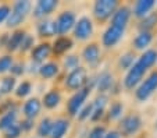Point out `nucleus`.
I'll use <instances>...</instances> for the list:
<instances>
[{
    "instance_id": "1",
    "label": "nucleus",
    "mask_w": 157,
    "mask_h": 138,
    "mask_svg": "<svg viewBox=\"0 0 157 138\" xmlns=\"http://www.w3.org/2000/svg\"><path fill=\"white\" fill-rule=\"evenodd\" d=\"M31 9H32L31 2H27V0H18V2H15L13 9H11V13H10L9 18H7L6 25L9 28L18 27V25L27 18V15H28V13L31 11Z\"/></svg>"
},
{
    "instance_id": "2",
    "label": "nucleus",
    "mask_w": 157,
    "mask_h": 138,
    "mask_svg": "<svg viewBox=\"0 0 157 138\" xmlns=\"http://www.w3.org/2000/svg\"><path fill=\"white\" fill-rule=\"evenodd\" d=\"M117 6H118V3L116 0H98L93 6V14L98 20L103 21L116 13Z\"/></svg>"
},
{
    "instance_id": "3",
    "label": "nucleus",
    "mask_w": 157,
    "mask_h": 138,
    "mask_svg": "<svg viewBox=\"0 0 157 138\" xmlns=\"http://www.w3.org/2000/svg\"><path fill=\"white\" fill-rule=\"evenodd\" d=\"M88 81V74L83 67H77L68 74V77L65 78V85L67 88L72 91H79Z\"/></svg>"
},
{
    "instance_id": "4",
    "label": "nucleus",
    "mask_w": 157,
    "mask_h": 138,
    "mask_svg": "<svg viewBox=\"0 0 157 138\" xmlns=\"http://www.w3.org/2000/svg\"><path fill=\"white\" fill-rule=\"evenodd\" d=\"M157 89V71H153L136 89V98L139 101H146Z\"/></svg>"
},
{
    "instance_id": "5",
    "label": "nucleus",
    "mask_w": 157,
    "mask_h": 138,
    "mask_svg": "<svg viewBox=\"0 0 157 138\" xmlns=\"http://www.w3.org/2000/svg\"><path fill=\"white\" fill-rule=\"evenodd\" d=\"M145 73H146V69L139 63V61L133 63V66L128 70V74L124 80V85L127 88H129V89H132L135 85H138L140 82V80H142Z\"/></svg>"
},
{
    "instance_id": "6",
    "label": "nucleus",
    "mask_w": 157,
    "mask_h": 138,
    "mask_svg": "<svg viewBox=\"0 0 157 138\" xmlns=\"http://www.w3.org/2000/svg\"><path fill=\"white\" fill-rule=\"evenodd\" d=\"M93 32V24L90 21V18L88 17H81L77 22H75V28H74V35L77 39L79 41H85L89 36L92 35Z\"/></svg>"
},
{
    "instance_id": "7",
    "label": "nucleus",
    "mask_w": 157,
    "mask_h": 138,
    "mask_svg": "<svg viewBox=\"0 0 157 138\" xmlns=\"http://www.w3.org/2000/svg\"><path fill=\"white\" fill-rule=\"evenodd\" d=\"M75 14L72 11H64L59 15V18L56 20V30L57 34L64 35L67 34L72 27H75Z\"/></svg>"
},
{
    "instance_id": "8",
    "label": "nucleus",
    "mask_w": 157,
    "mask_h": 138,
    "mask_svg": "<svg viewBox=\"0 0 157 138\" xmlns=\"http://www.w3.org/2000/svg\"><path fill=\"white\" fill-rule=\"evenodd\" d=\"M89 92H90V88L85 87V88H82V89L77 91V92L74 93V96L70 99L68 105H67L70 113H71V114L79 113V109L82 108V105H83V102L86 101V98H88Z\"/></svg>"
},
{
    "instance_id": "9",
    "label": "nucleus",
    "mask_w": 157,
    "mask_h": 138,
    "mask_svg": "<svg viewBox=\"0 0 157 138\" xmlns=\"http://www.w3.org/2000/svg\"><path fill=\"white\" fill-rule=\"evenodd\" d=\"M140 126H142V121H140L139 116H136V114H131V116L124 117L122 121H121V124H120L121 131H122L124 135L135 134V132L140 128Z\"/></svg>"
},
{
    "instance_id": "10",
    "label": "nucleus",
    "mask_w": 157,
    "mask_h": 138,
    "mask_svg": "<svg viewBox=\"0 0 157 138\" xmlns=\"http://www.w3.org/2000/svg\"><path fill=\"white\" fill-rule=\"evenodd\" d=\"M122 35H124V30H120L117 27L110 25L106 30V32L103 34V38H101L103 45L106 48H113V46H116L120 42V39L122 38Z\"/></svg>"
},
{
    "instance_id": "11",
    "label": "nucleus",
    "mask_w": 157,
    "mask_h": 138,
    "mask_svg": "<svg viewBox=\"0 0 157 138\" xmlns=\"http://www.w3.org/2000/svg\"><path fill=\"white\" fill-rule=\"evenodd\" d=\"M129 17H131L129 7H127V6L120 7V9L116 10V13L111 17V25L120 28V30H125L128 21H129Z\"/></svg>"
},
{
    "instance_id": "12",
    "label": "nucleus",
    "mask_w": 157,
    "mask_h": 138,
    "mask_svg": "<svg viewBox=\"0 0 157 138\" xmlns=\"http://www.w3.org/2000/svg\"><path fill=\"white\" fill-rule=\"evenodd\" d=\"M56 9H57L56 0H40V2H38L35 10H33V15L35 17H44V15L53 13Z\"/></svg>"
},
{
    "instance_id": "13",
    "label": "nucleus",
    "mask_w": 157,
    "mask_h": 138,
    "mask_svg": "<svg viewBox=\"0 0 157 138\" xmlns=\"http://www.w3.org/2000/svg\"><path fill=\"white\" fill-rule=\"evenodd\" d=\"M82 56L85 59L86 63H89L90 66H96L100 60V50H99V46L96 43H90L88 45L82 52Z\"/></svg>"
},
{
    "instance_id": "14",
    "label": "nucleus",
    "mask_w": 157,
    "mask_h": 138,
    "mask_svg": "<svg viewBox=\"0 0 157 138\" xmlns=\"http://www.w3.org/2000/svg\"><path fill=\"white\" fill-rule=\"evenodd\" d=\"M22 112H24V116L27 119L33 120L40 112V102H39L38 98H32V99L27 101L24 108H22Z\"/></svg>"
},
{
    "instance_id": "15",
    "label": "nucleus",
    "mask_w": 157,
    "mask_h": 138,
    "mask_svg": "<svg viewBox=\"0 0 157 138\" xmlns=\"http://www.w3.org/2000/svg\"><path fill=\"white\" fill-rule=\"evenodd\" d=\"M68 127L70 123L65 119H59L53 123L52 126V132H50V137L52 138H63L65 135V132L68 131Z\"/></svg>"
},
{
    "instance_id": "16",
    "label": "nucleus",
    "mask_w": 157,
    "mask_h": 138,
    "mask_svg": "<svg viewBox=\"0 0 157 138\" xmlns=\"http://www.w3.org/2000/svg\"><path fill=\"white\" fill-rule=\"evenodd\" d=\"M50 54V45L49 43H40L32 49V60L33 61H43Z\"/></svg>"
},
{
    "instance_id": "17",
    "label": "nucleus",
    "mask_w": 157,
    "mask_h": 138,
    "mask_svg": "<svg viewBox=\"0 0 157 138\" xmlns=\"http://www.w3.org/2000/svg\"><path fill=\"white\" fill-rule=\"evenodd\" d=\"M154 7L153 0H139L133 7V14L136 17H146L147 13Z\"/></svg>"
},
{
    "instance_id": "18",
    "label": "nucleus",
    "mask_w": 157,
    "mask_h": 138,
    "mask_svg": "<svg viewBox=\"0 0 157 138\" xmlns=\"http://www.w3.org/2000/svg\"><path fill=\"white\" fill-rule=\"evenodd\" d=\"M38 34L40 36H52L57 34L56 30V21H50V20H43L38 24Z\"/></svg>"
},
{
    "instance_id": "19",
    "label": "nucleus",
    "mask_w": 157,
    "mask_h": 138,
    "mask_svg": "<svg viewBox=\"0 0 157 138\" xmlns=\"http://www.w3.org/2000/svg\"><path fill=\"white\" fill-rule=\"evenodd\" d=\"M151 41H153V35L150 32H147V31H142L136 38L133 39V46L139 49V50H142V49H146L150 45Z\"/></svg>"
},
{
    "instance_id": "20",
    "label": "nucleus",
    "mask_w": 157,
    "mask_h": 138,
    "mask_svg": "<svg viewBox=\"0 0 157 138\" xmlns=\"http://www.w3.org/2000/svg\"><path fill=\"white\" fill-rule=\"evenodd\" d=\"M61 101V95L59 93V91H49L46 95L43 96V105L48 109H54Z\"/></svg>"
},
{
    "instance_id": "21",
    "label": "nucleus",
    "mask_w": 157,
    "mask_h": 138,
    "mask_svg": "<svg viewBox=\"0 0 157 138\" xmlns=\"http://www.w3.org/2000/svg\"><path fill=\"white\" fill-rule=\"evenodd\" d=\"M96 85H98V89L100 91V92L109 91L110 88L113 87V77H111V74L107 71L101 73V74L99 75L98 81H96Z\"/></svg>"
},
{
    "instance_id": "22",
    "label": "nucleus",
    "mask_w": 157,
    "mask_h": 138,
    "mask_svg": "<svg viewBox=\"0 0 157 138\" xmlns=\"http://www.w3.org/2000/svg\"><path fill=\"white\" fill-rule=\"evenodd\" d=\"M71 48H72V41L70 38H65V36H61V38L56 39L53 43V50H54V53H57V54L64 53V52H67Z\"/></svg>"
},
{
    "instance_id": "23",
    "label": "nucleus",
    "mask_w": 157,
    "mask_h": 138,
    "mask_svg": "<svg viewBox=\"0 0 157 138\" xmlns=\"http://www.w3.org/2000/svg\"><path fill=\"white\" fill-rule=\"evenodd\" d=\"M138 61H139V63L142 64L146 70L150 69V67L157 61V50H153V49L146 50L145 53L139 57V60H138Z\"/></svg>"
},
{
    "instance_id": "24",
    "label": "nucleus",
    "mask_w": 157,
    "mask_h": 138,
    "mask_svg": "<svg viewBox=\"0 0 157 138\" xmlns=\"http://www.w3.org/2000/svg\"><path fill=\"white\" fill-rule=\"evenodd\" d=\"M15 120H17V110H11L2 114L0 116V131H4L13 124H15Z\"/></svg>"
},
{
    "instance_id": "25",
    "label": "nucleus",
    "mask_w": 157,
    "mask_h": 138,
    "mask_svg": "<svg viewBox=\"0 0 157 138\" xmlns=\"http://www.w3.org/2000/svg\"><path fill=\"white\" fill-rule=\"evenodd\" d=\"M24 36H25L24 31H15V32L9 38V41H7V45H6L7 49L11 52L15 50V49H18L21 46V42H22Z\"/></svg>"
},
{
    "instance_id": "26",
    "label": "nucleus",
    "mask_w": 157,
    "mask_h": 138,
    "mask_svg": "<svg viewBox=\"0 0 157 138\" xmlns=\"http://www.w3.org/2000/svg\"><path fill=\"white\" fill-rule=\"evenodd\" d=\"M156 25H157V13H151V14H147L146 17H143V20L139 24V30L140 32L142 31H147L149 32V30H151Z\"/></svg>"
},
{
    "instance_id": "27",
    "label": "nucleus",
    "mask_w": 157,
    "mask_h": 138,
    "mask_svg": "<svg viewBox=\"0 0 157 138\" xmlns=\"http://www.w3.org/2000/svg\"><path fill=\"white\" fill-rule=\"evenodd\" d=\"M39 73L43 78H53L59 73V66L56 63H46L39 67Z\"/></svg>"
},
{
    "instance_id": "28",
    "label": "nucleus",
    "mask_w": 157,
    "mask_h": 138,
    "mask_svg": "<svg viewBox=\"0 0 157 138\" xmlns=\"http://www.w3.org/2000/svg\"><path fill=\"white\" fill-rule=\"evenodd\" d=\"M52 126H53V121L50 120V119H43V120L40 121V124L38 126V135L40 138H46L50 135L52 132Z\"/></svg>"
},
{
    "instance_id": "29",
    "label": "nucleus",
    "mask_w": 157,
    "mask_h": 138,
    "mask_svg": "<svg viewBox=\"0 0 157 138\" xmlns=\"http://www.w3.org/2000/svg\"><path fill=\"white\" fill-rule=\"evenodd\" d=\"M15 87V78L14 77H4L0 82V93L2 95H7L10 93Z\"/></svg>"
},
{
    "instance_id": "30",
    "label": "nucleus",
    "mask_w": 157,
    "mask_h": 138,
    "mask_svg": "<svg viewBox=\"0 0 157 138\" xmlns=\"http://www.w3.org/2000/svg\"><path fill=\"white\" fill-rule=\"evenodd\" d=\"M31 89H32V87H31V82L24 81V82H21V84L17 87V89H15V95H17L18 98H24V96L29 95Z\"/></svg>"
},
{
    "instance_id": "31",
    "label": "nucleus",
    "mask_w": 157,
    "mask_h": 138,
    "mask_svg": "<svg viewBox=\"0 0 157 138\" xmlns=\"http://www.w3.org/2000/svg\"><path fill=\"white\" fill-rule=\"evenodd\" d=\"M13 66V57L9 54H4V56L0 57V74H3L6 71H10Z\"/></svg>"
},
{
    "instance_id": "32",
    "label": "nucleus",
    "mask_w": 157,
    "mask_h": 138,
    "mask_svg": "<svg viewBox=\"0 0 157 138\" xmlns=\"http://www.w3.org/2000/svg\"><path fill=\"white\" fill-rule=\"evenodd\" d=\"M118 64L122 70H127V69L129 70L131 67L133 66V54L132 53H125L124 56H121Z\"/></svg>"
},
{
    "instance_id": "33",
    "label": "nucleus",
    "mask_w": 157,
    "mask_h": 138,
    "mask_svg": "<svg viewBox=\"0 0 157 138\" xmlns=\"http://www.w3.org/2000/svg\"><path fill=\"white\" fill-rule=\"evenodd\" d=\"M122 110H124V106H122L120 102H114L113 105L110 106L109 117H110V119H117V117L121 116Z\"/></svg>"
},
{
    "instance_id": "34",
    "label": "nucleus",
    "mask_w": 157,
    "mask_h": 138,
    "mask_svg": "<svg viewBox=\"0 0 157 138\" xmlns=\"http://www.w3.org/2000/svg\"><path fill=\"white\" fill-rule=\"evenodd\" d=\"M78 64H79V59H78L75 54H70V56L65 57V60H64V66L65 69H68V70H75L78 67Z\"/></svg>"
},
{
    "instance_id": "35",
    "label": "nucleus",
    "mask_w": 157,
    "mask_h": 138,
    "mask_svg": "<svg viewBox=\"0 0 157 138\" xmlns=\"http://www.w3.org/2000/svg\"><path fill=\"white\" fill-rule=\"evenodd\" d=\"M21 134V128L17 124H13L7 130H4V138H18Z\"/></svg>"
},
{
    "instance_id": "36",
    "label": "nucleus",
    "mask_w": 157,
    "mask_h": 138,
    "mask_svg": "<svg viewBox=\"0 0 157 138\" xmlns=\"http://www.w3.org/2000/svg\"><path fill=\"white\" fill-rule=\"evenodd\" d=\"M92 113H93V103H89V105H86L85 108L79 112L78 119H79V120H85L89 116H92Z\"/></svg>"
},
{
    "instance_id": "37",
    "label": "nucleus",
    "mask_w": 157,
    "mask_h": 138,
    "mask_svg": "<svg viewBox=\"0 0 157 138\" xmlns=\"http://www.w3.org/2000/svg\"><path fill=\"white\" fill-rule=\"evenodd\" d=\"M32 45H33V38L31 35H27V34H25L24 39H22V42H21L20 49L22 52H27V50H29V49L32 48Z\"/></svg>"
},
{
    "instance_id": "38",
    "label": "nucleus",
    "mask_w": 157,
    "mask_h": 138,
    "mask_svg": "<svg viewBox=\"0 0 157 138\" xmlns=\"http://www.w3.org/2000/svg\"><path fill=\"white\" fill-rule=\"evenodd\" d=\"M107 101L109 99H107L106 95H99L95 99V102H93V109H101V110H104V108L107 105Z\"/></svg>"
},
{
    "instance_id": "39",
    "label": "nucleus",
    "mask_w": 157,
    "mask_h": 138,
    "mask_svg": "<svg viewBox=\"0 0 157 138\" xmlns=\"http://www.w3.org/2000/svg\"><path fill=\"white\" fill-rule=\"evenodd\" d=\"M10 13H11V9L7 4H2L0 6V24H3L4 21H7Z\"/></svg>"
},
{
    "instance_id": "40",
    "label": "nucleus",
    "mask_w": 157,
    "mask_h": 138,
    "mask_svg": "<svg viewBox=\"0 0 157 138\" xmlns=\"http://www.w3.org/2000/svg\"><path fill=\"white\" fill-rule=\"evenodd\" d=\"M104 135H106V130H104V127L98 126L90 131L89 138H104Z\"/></svg>"
},
{
    "instance_id": "41",
    "label": "nucleus",
    "mask_w": 157,
    "mask_h": 138,
    "mask_svg": "<svg viewBox=\"0 0 157 138\" xmlns=\"http://www.w3.org/2000/svg\"><path fill=\"white\" fill-rule=\"evenodd\" d=\"M10 71H11V74L15 75V77H17V75H21L22 73H24V66H22V64H20V63H17V64L13 63Z\"/></svg>"
},
{
    "instance_id": "42",
    "label": "nucleus",
    "mask_w": 157,
    "mask_h": 138,
    "mask_svg": "<svg viewBox=\"0 0 157 138\" xmlns=\"http://www.w3.org/2000/svg\"><path fill=\"white\" fill-rule=\"evenodd\" d=\"M32 127H33V120H31V119H27V120L21 121V124H20V128L22 130V131H29Z\"/></svg>"
},
{
    "instance_id": "43",
    "label": "nucleus",
    "mask_w": 157,
    "mask_h": 138,
    "mask_svg": "<svg viewBox=\"0 0 157 138\" xmlns=\"http://www.w3.org/2000/svg\"><path fill=\"white\" fill-rule=\"evenodd\" d=\"M104 138H121V135H120L118 131H110L104 135Z\"/></svg>"
},
{
    "instance_id": "44",
    "label": "nucleus",
    "mask_w": 157,
    "mask_h": 138,
    "mask_svg": "<svg viewBox=\"0 0 157 138\" xmlns=\"http://www.w3.org/2000/svg\"><path fill=\"white\" fill-rule=\"evenodd\" d=\"M0 96H2V93H0Z\"/></svg>"
}]
</instances>
